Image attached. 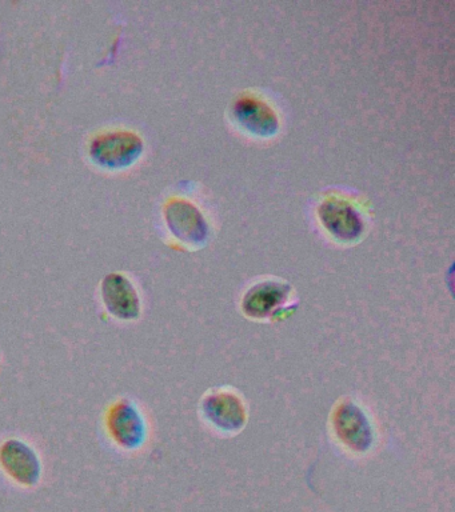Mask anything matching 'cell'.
<instances>
[{"mask_svg":"<svg viewBox=\"0 0 455 512\" xmlns=\"http://www.w3.org/2000/svg\"><path fill=\"white\" fill-rule=\"evenodd\" d=\"M0 468L22 487L33 488L42 479V460L37 450L22 439H6L0 444Z\"/></svg>","mask_w":455,"mask_h":512,"instance_id":"cell-3","label":"cell"},{"mask_svg":"<svg viewBox=\"0 0 455 512\" xmlns=\"http://www.w3.org/2000/svg\"><path fill=\"white\" fill-rule=\"evenodd\" d=\"M235 119L245 130L261 136L275 134L278 130V119L275 112L265 102L257 98H241L235 103Z\"/></svg>","mask_w":455,"mask_h":512,"instance_id":"cell-9","label":"cell"},{"mask_svg":"<svg viewBox=\"0 0 455 512\" xmlns=\"http://www.w3.org/2000/svg\"><path fill=\"white\" fill-rule=\"evenodd\" d=\"M334 431L346 447L365 452L373 444V428L361 407L353 402L342 403L334 414Z\"/></svg>","mask_w":455,"mask_h":512,"instance_id":"cell-5","label":"cell"},{"mask_svg":"<svg viewBox=\"0 0 455 512\" xmlns=\"http://www.w3.org/2000/svg\"><path fill=\"white\" fill-rule=\"evenodd\" d=\"M318 212L323 226L335 238L353 240L362 234L363 223L361 216L345 200H325L321 207H319Z\"/></svg>","mask_w":455,"mask_h":512,"instance_id":"cell-8","label":"cell"},{"mask_svg":"<svg viewBox=\"0 0 455 512\" xmlns=\"http://www.w3.org/2000/svg\"><path fill=\"white\" fill-rule=\"evenodd\" d=\"M101 298L106 311L121 322H134L141 315L142 303L137 287L121 272L103 278Z\"/></svg>","mask_w":455,"mask_h":512,"instance_id":"cell-4","label":"cell"},{"mask_svg":"<svg viewBox=\"0 0 455 512\" xmlns=\"http://www.w3.org/2000/svg\"><path fill=\"white\" fill-rule=\"evenodd\" d=\"M167 227L173 232L175 238L183 243L198 246L205 242L209 228L201 211L194 204L186 200H171L165 207Z\"/></svg>","mask_w":455,"mask_h":512,"instance_id":"cell-6","label":"cell"},{"mask_svg":"<svg viewBox=\"0 0 455 512\" xmlns=\"http://www.w3.org/2000/svg\"><path fill=\"white\" fill-rule=\"evenodd\" d=\"M105 427L107 435L121 450L137 451L147 439L145 416L130 399H118L107 408Z\"/></svg>","mask_w":455,"mask_h":512,"instance_id":"cell-1","label":"cell"},{"mask_svg":"<svg viewBox=\"0 0 455 512\" xmlns=\"http://www.w3.org/2000/svg\"><path fill=\"white\" fill-rule=\"evenodd\" d=\"M143 152V140L133 131L118 130L98 135L90 144L95 164L109 170H121L134 164Z\"/></svg>","mask_w":455,"mask_h":512,"instance_id":"cell-2","label":"cell"},{"mask_svg":"<svg viewBox=\"0 0 455 512\" xmlns=\"http://www.w3.org/2000/svg\"><path fill=\"white\" fill-rule=\"evenodd\" d=\"M289 291L290 288L283 283H259L245 295L243 311L251 318H266L286 302Z\"/></svg>","mask_w":455,"mask_h":512,"instance_id":"cell-10","label":"cell"},{"mask_svg":"<svg viewBox=\"0 0 455 512\" xmlns=\"http://www.w3.org/2000/svg\"><path fill=\"white\" fill-rule=\"evenodd\" d=\"M203 414L215 427L223 431H237L246 422L245 404L233 392H213L202 404Z\"/></svg>","mask_w":455,"mask_h":512,"instance_id":"cell-7","label":"cell"}]
</instances>
